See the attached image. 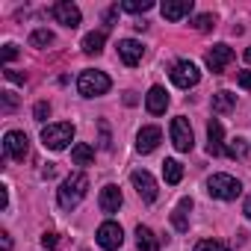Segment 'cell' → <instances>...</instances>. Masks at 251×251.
<instances>
[{"instance_id":"obj_1","label":"cell","mask_w":251,"mask_h":251,"mask_svg":"<svg viewBox=\"0 0 251 251\" xmlns=\"http://www.w3.org/2000/svg\"><path fill=\"white\" fill-rule=\"evenodd\" d=\"M86 192H89V177L77 172V175H68V177L62 180V186H59V192H56V201H59L62 210H74V207L86 198Z\"/></svg>"},{"instance_id":"obj_2","label":"cell","mask_w":251,"mask_h":251,"mask_svg":"<svg viewBox=\"0 0 251 251\" xmlns=\"http://www.w3.org/2000/svg\"><path fill=\"white\" fill-rule=\"evenodd\" d=\"M71 139H74V124L71 121H56V124H48V127L42 130V145L50 148V151L68 148Z\"/></svg>"},{"instance_id":"obj_3","label":"cell","mask_w":251,"mask_h":251,"mask_svg":"<svg viewBox=\"0 0 251 251\" xmlns=\"http://www.w3.org/2000/svg\"><path fill=\"white\" fill-rule=\"evenodd\" d=\"M109 77L103 74V71H83L80 74V80H77V92L83 95V98H98V95H106L109 92Z\"/></svg>"},{"instance_id":"obj_4","label":"cell","mask_w":251,"mask_h":251,"mask_svg":"<svg viewBox=\"0 0 251 251\" xmlns=\"http://www.w3.org/2000/svg\"><path fill=\"white\" fill-rule=\"evenodd\" d=\"M207 192L213 198H219V201H233L242 192V183L236 177H230V175H213L207 180Z\"/></svg>"},{"instance_id":"obj_5","label":"cell","mask_w":251,"mask_h":251,"mask_svg":"<svg viewBox=\"0 0 251 251\" xmlns=\"http://www.w3.org/2000/svg\"><path fill=\"white\" fill-rule=\"evenodd\" d=\"M198 80H201V71L195 68V62H189V59L175 62V68H172V83H175L177 89H192V86H198Z\"/></svg>"},{"instance_id":"obj_6","label":"cell","mask_w":251,"mask_h":251,"mask_svg":"<svg viewBox=\"0 0 251 251\" xmlns=\"http://www.w3.org/2000/svg\"><path fill=\"white\" fill-rule=\"evenodd\" d=\"M95 239H98V245H100V248L112 251V248H121V242H124V230H121V225H118V222H103V225L98 227Z\"/></svg>"},{"instance_id":"obj_7","label":"cell","mask_w":251,"mask_h":251,"mask_svg":"<svg viewBox=\"0 0 251 251\" xmlns=\"http://www.w3.org/2000/svg\"><path fill=\"white\" fill-rule=\"evenodd\" d=\"M195 136H192V127H189V121L183 118V115H177V118H172V142H175V148L177 151H192V142Z\"/></svg>"},{"instance_id":"obj_8","label":"cell","mask_w":251,"mask_h":251,"mask_svg":"<svg viewBox=\"0 0 251 251\" xmlns=\"http://www.w3.org/2000/svg\"><path fill=\"white\" fill-rule=\"evenodd\" d=\"M3 151H6V157H12V160H24V157L30 154V139H27V133L9 130V133L3 136Z\"/></svg>"},{"instance_id":"obj_9","label":"cell","mask_w":251,"mask_h":251,"mask_svg":"<svg viewBox=\"0 0 251 251\" xmlns=\"http://www.w3.org/2000/svg\"><path fill=\"white\" fill-rule=\"evenodd\" d=\"M50 15L56 18V24H62V27H68V30H74V27H80V9L74 6V3H68V0H59V3H53L50 6Z\"/></svg>"},{"instance_id":"obj_10","label":"cell","mask_w":251,"mask_h":251,"mask_svg":"<svg viewBox=\"0 0 251 251\" xmlns=\"http://www.w3.org/2000/svg\"><path fill=\"white\" fill-rule=\"evenodd\" d=\"M130 180H133V186H136V192H139L142 201H148V204L157 201V180H154L145 169H136V172L130 175Z\"/></svg>"},{"instance_id":"obj_11","label":"cell","mask_w":251,"mask_h":251,"mask_svg":"<svg viewBox=\"0 0 251 251\" xmlns=\"http://www.w3.org/2000/svg\"><path fill=\"white\" fill-rule=\"evenodd\" d=\"M230 62H233V50H230L227 45H216L213 50H207V68H210L213 74H222Z\"/></svg>"},{"instance_id":"obj_12","label":"cell","mask_w":251,"mask_h":251,"mask_svg":"<svg viewBox=\"0 0 251 251\" xmlns=\"http://www.w3.org/2000/svg\"><path fill=\"white\" fill-rule=\"evenodd\" d=\"M142 53H145V48L136 39H121L118 42V56H121L124 65H139L142 62Z\"/></svg>"},{"instance_id":"obj_13","label":"cell","mask_w":251,"mask_h":251,"mask_svg":"<svg viewBox=\"0 0 251 251\" xmlns=\"http://www.w3.org/2000/svg\"><path fill=\"white\" fill-rule=\"evenodd\" d=\"M160 139H163V130L160 127H142L139 130V136H136V151L139 154H151V151H157V145H160Z\"/></svg>"},{"instance_id":"obj_14","label":"cell","mask_w":251,"mask_h":251,"mask_svg":"<svg viewBox=\"0 0 251 251\" xmlns=\"http://www.w3.org/2000/svg\"><path fill=\"white\" fill-rule=\"evenodd\" d=\"M145 106H148L151 115H163L166 106H169V92L163 86H151V92L145 95Z\"/></svg>"},{"instance_id":"obj_15","label":"cell","mask_w":251,"mask_h":251,"mask_svg":"<svg viewBox=\"0 0 251 251\" xmlns=\"http://www.w3.org/2000/svg\"><path fill=\"white\" fill-rule=\"evenodd\" d=\"M160 12L169 21H180V18H186L192 12V0H166V3L160 6Z\"/></svg>"},{"instance_id":"obj_16","label":"cell","mask_w":251,"mask_h":251,"mask_svg":"<svg viewBox=\"0 0 251 251\" xmlns=\"http://www.w3.org/2000/svg\"><path fill=\"white\" fill-rule=\"evenodd\" d=\"M121 204H124V198H121V189H118V186H112V183H109V186H103V189H100V210H103V213H109V216H112V213H118V207H121Z\"/></svg>"},{"instance_id":"obj_17","label":"cell","mask_w":251,"mask_h":251,"mask_svg":"<svg viewBox=\"0 0 251 251\" xmlns=\"http://www.w3.org/2000/svg\"><path fill=\"white\" fill-rule=\"evenodd\" d=\"M222 133H225V130H222V121L213 118V121L207 124V154H210V157H219V154L225 151V145H222Z\"/></svg>"},{"instance_id":"obj_18","label":"cell","mask_w":251,"mask_h":251,"mask_svg":"<svg viewBox=\"0 0 251 251\" xmlns=\"http://www.w3.org/2000/svg\"><path fill=\"white\" fill-rule=\"evenodd\" d=\"M136 248H139V251H160V239H157V233H154L151 227L139 225V227H136Z\"/></svg>"},{"instance_id":"obj_19","label":"cell","mask_w":251,"mask_h":251,"mask_svg":"<svg viewBox=\"0 0 251 251\" xmlns=\"http://www.w3.org/2000/svg\"><path fill=\"white\" fill-rule=\"evenodd\" d=\"M236 106V95H230V92H216L213 95V112H219V115H225V112H230Z\"/></svg>"},{"instance_id":"obj_20","label":"cell","mask_w":251,"mask_h":251,"mask_svg":"<svg viewBox=\"0 0 251 251\" xmlns=\"http://www.w3.org/2000/svg\"><path fill=\"white\" fill-rule=\"evenodd\" d=\"M71 160H74L77 166H89V163L95 160V148H92V145H86V142H80V145H74V148H71Z\"/></svg>"},{"instance_id":"obj_21","label":"cell","mask_w":251,"mask_h":251,"mask_svg":"<svg viewBox=\"0 0 251 251\" xmlns=\"http://www.w3.org/2000/svg\"><path fill=\"white\" fill-rule=\"evenodd\" d=\"M163 177H166V183H180L183 180V166L177 163V160H166L163 163Z\"/></svg>"},{"instance_id":"obj_22","label":"cell","mask_w":251,"mask_h":251,"mask_svg":"<svg viewBox=\"0 0 251 251\" xmlns=\"http://www.w3.org/2000/svg\"><path fill=\"white\" fill-rule=\"evenodd\" d=\"M186 210H192V201L189 198H183L180 204H177V210L172 213V222H175V227L183 233V230H189V222H186Z\"/></svg>"},{"instance_id":"obj_23","label":"cell","mask_w":251,"mask_h":251,"mask_svg":"<svg viewBox=\"0 0 251 251\" xmlns=\"http://www.w3.org/2000/svg\"><path fill=\"white\" fill-rule=\"evenodd\" d=\"M103 42H106V33H103V30L89 33V36L83 39V50H86V53H100V50H103Z\"/></svg>"},{"instance_id":"obj_24","label":"cell","mask_w":251,"mask_h":251,"mask_svg":"<svg viewBox=\"0 0 251 251\" xmlns=\"http://www.w3.org/2000/svg\"><path fill=\"white\" fill-rule=\"evenodd\" d=\"M121 9L136 15V12H148V9H154V3H151V0H124Z\"/></svg>"},{"instance_id":"obj_25","label":"cell","mask_w":251,"mask_h":251,"mask_svg":"<svg viewBox=\"0 0 251 251\" xmlns=\"http://www.w3.org/2000/svg\"><path fill=\"white\" fill-rule=\"evenodd\" d=\"M225 154H227L230 160H242V157L248 154V145H245V139H233V142L225 148Z\"/></svg>"},{"instance_id":"obj_26","label":"cell","mask_w":251,"mask_h":251,"mask_svg":"<svg viewBox=\"0 0 251 251\" xmlns=\"http://www.w3.org/2000/svg\"><path fill=\"white\" fill-rule=\"evenodd\" d=\"M30 45H33V48H48V45H53V33H50V30H36V33L30 36Z\"/></svg>"},{"instance_id":"obj_27","label":"cell","mask_w":251,"mask_h":251,"mask_svg":"<svg viewBox=\"0 0 251 251\" xmlns=\"http://www.w3.org/2000/svg\"><path fill=\"white\" fill-rule=\"evenodd\" d=\"M195 251H230V245H225V242H219V239H201V242L195 245Z\"/></svg>"},{"instance_id":"obj_28","label":"cell","mask_w":251,"mask_h":251,"mask_svg":"<svg viewBox=\"0 0 251 251\" xmlns=\"http://www.w3.org/2000/svg\"><path fill=\"white\" fill-rule=\"evenodd\" d=\"M48 115H50V103H48V100H39V103L33 106V118H36V121H48Z\"/></svg>"},{"instance_id":"obj_29","label":"cell","mask_w":251,"mask_h":251,"mask_svg":"<svg viewBox=\"0 0 251 251\" xmlns=\"http://www.w3.org/2000/svg\"><path fill=\"white\" fill-rule=\"evenodd\" d=\"M192 24H195V30H201V33H207V30H213V27H216L213 15H198V18H195Z\"/></svg>"},{"instance_id":"obj_30","label":"cell","mask_w":251,"mask_h":251,"mask_svg":"<svg viewBox=\"0 0 251 251\" xmlns=\"http://www.w3.org/2000/svg\"><path fill=\"white\" fill-rule=\"evenodd\" d=\"M0 98H3V112H12V109L18 106V98H15V92H0Z\"/></svg>"},{"instance_id":"obj_31","label":"cell","mask_w":251,"mask_h":251,"mask_svg":"<svg viewBox=\"0 0 251 251\" xmlns=\"http://www.w3.org/2000/svg\"><path fill=\"white\" fill-rule=\"evenodd\" d=\"M42 245H45V248H56V245H59V236L45 230V233H42Z\"/></svg>"},{"instance_id":"obj_32","label":"cell","mask_w":251,"mask_h":251,"mask_svg":"<svg viewBox=\"0 0 251 251\" xmlns=\"http://www.w3.org/2000/svg\"><path fill=\"white\" fill-rule=\"evenodd\" d=\"M100 148L109 151V127H106V121H100Z\"/></svg>"},{"instance_id":"obj_33","label":"cell","mask_w":251,"mask_h":251,"mask_svg":"<svg viewBox=\"0 0 251 251\" xmlns=\"http://www.w3.org/2000/svg\"><path fill=\"white\" fill-rule=\"evenodd\" d=\"M18 56V48L15 45H3V62H12Z\"/></svg>"},{"instance_id":"obj_34","label":"cell","mask_w":251,"mask_h":251,"mask_svg":"<svg viewBox=\"0 0 251 251\" xmlns=\"http://www.w3.org/2000/svg\"><path fill=\"white\" fill-rule=\"evenodd\" d=\"M236 83H239L242 89H251V71H242V74L236 77Z\"/></svg>"},{"instance_id":"obj_35","label":"cell","mask_w":251,"mask_h":251,"mask_svg":"<svg viewBox=\"0 0 251 251\" xmlns=\"http://www.w3.org/2000/svg\"><path fill=\"white\" fill-rule=\"evenodd\" d=\"M0 207H3V210L9 207V189L6 186H0Z\"/></svg>"},{"instance_id":"obj_36","label":"cell","mask_w":251,"mask_h":251,"mask_svg":"<svg viewBox=\"0 0 251 251\" xmlns=\"http://www.w3.org/2000/svg\"><path fill=\"white\" fill-rule=\"evenodd\" d=\"M6 80H12V83H24V74H18V71L6 68Z\"/></svg>"},{"instance_id":"obj_37","label":"cell","mask_w":251,"mask_h":251,"mask_svg":"<svg viewBox=\"0 0 251 251\" xmlns=\"http://www.w3.org/2000/svg\"><path fill=\"white\" fill-rule=\"evenodd\" d=\"M0 236H3V251H9V248H12V239H9V233H0Z\"/></svg>"},{"instance_id":"obj_38","label":"cell","mask_w":251,"mask_h":251,"mask_svg":"<svg viewBox=\"0 0 251 251\" xmlns=\"http://www.w3.org/2000/svg\"><path fill=\"white\" fill-rule=\"evenodd\" d=\"M242 213H245V216H248V219H251V195H248V198H245V207H242Z\"/></svg>"},{"instance_id":"obj_39","label":"cell","mask_w":251,"mask_h":251,"mask_svg":"<svg viewBox=\"0 0 251 251\" xmlns=\"http://www.w3.org/2000/svg\"><path fill=\"white\" fill-rule=\"evenodd\" d=\"M245 62H248V65H251V48H248V50H245Z\"/></svg>"}]
</instances>
